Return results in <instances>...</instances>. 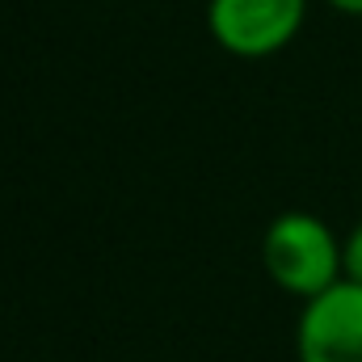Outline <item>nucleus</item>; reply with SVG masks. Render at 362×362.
<instances>
[{
	"label": "nucleus",
	"mask_w": 362,
	"mask_h": 362,
	"mask_svg": "<svg viewBox=\"0 0 362 362\" xmlns=\"http://www.w3.org/2000/svg\"><path fill=\"white\" fill-rule=\"evenodd\" d=\"M262 262L282 291L316 299L346 278V245H337L325 219L308 211H286L266 228Z\"/></svg>",
	"instance_id": "obj_1"
},
{
	"label": "nucleus",
	"mask_w": 362,
	"mask_h": 362,
	"mask_svg": "<svg viewBox=\"0 0 362 362\" xmlns=\"http://www.w3.org/2000/svg\"><path fill=\"white\" fill-rule=\"evenodd\" d=\"M308 17V0H211L206 30L211 38L240 59H262L282 51Z\"/></svg>",
	"instance_id": "obj_2"
},
{
	"label": "nucleus",
	"mask_w": 362,
	"mask_h": 362,
	"mask_svg": "<svg viewBox=\"0 0 362 362\" xmlns=\"http://www.w3.org/2000/svg\"><path fill=\"white\" fill-rule=\"evenodd\" d=\"M295 350L299 362H362V282L341 278L303 303Z\"/></svg>",
	"instance_id": "obj_3"
},
{
	"label": "nucleus",
	"mask_w": 362,
	"mask_h": 362,
	"mask_svg": "<svg viewBox=\"0 0 362 362\" xmlns=\"http://www.w3.org/2000/svg\"><path fill=\"white\" fill-rule=\"evenodd\" d=\"M346 278L350 282H362V223L350 232V240H346Z\"/></svg>",
	"instance_id": "obj_4"
},
{
	"label": "nucleus",
	"mask_w": 362,
	"mask_h": 362,
	"mask_svg": "<svg viewBox=\"0 0 362 362\" xmlns=\"http://www.w3.org/2000/svg\"><path fill=\"white\" fill-rule=\"evenodd\" d=\"M337 13H350V17H362V0H329Z\"/></svg>",
	"instance_id": "obj_5"
}]
</instances>
